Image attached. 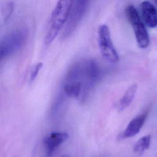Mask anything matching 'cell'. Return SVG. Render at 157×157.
Here are the masks:
<instances>
[{"label":"cell","instance_id":"4fadbf2b","mask_svg":"<svg viewBox=\"0 0 157 157\" xmlns=\"http://www.w3.org/2000/svg\"><path fill=\"white\" fill-rule=\"evenodd\" d=\"M42 63H39L33 67V68L31 70V73H30V78H29L30 82H33L36 79V78L37 75H38V73H39V71L40 70V69L42 68Z\"/></svg>","mask_w":157,"mask_h":157},{"label":"cell","instance_id":"9a60e30c","mask_svg":"<svg viewBox=\"0 0 157 157\" xmlns=\"http://www.w3.org/2000/svg\"><path fill=\"white\" fill-rule=\"evenodd\" d=\"M156 2H157V0H156Z\"/></svg>","mask_w":157,"mask_h":157},{"label":"cell","instance_id":"ba28073f","mask_svg":"<svg viewBox=\"0 0 157 157\" xmlns=\"http://www.w3.org/2000/svg\"><path fill=\"white\" fill-rule=\"evenodd\" d=\"M140 13L147 26L154 28L157 26V10L149 1H144L140 4Z\"/></svg>","mask_w":157,"mask_h":157},{"label":"cell","instance_id":"7c38bea8","mask_svg":"<svg viewBox=\"0 0 157 157\" xmlns=\"http://www.w3.org/2000/svg\"><path fill=\"white\" fill-rule=\"evenodd\" d=\"M14 9V4L12 1H7L4 2L1 5L0 12L3 18L4 21L6 22L10 18Z\"/></svg>","mask_w":157,"mask_h":157},{"label":"cell","instance_id":"30bf717a","mask_svg":"<svg viewBox=\"0 0 157 157\" xmlns=\"http://www.w3.org/2000/svg\"><path fill=\"white\" fill-rule=\"evenodd\" d=\"M66 94L73 98H77L81 94L82 84L78 80L65 81L63 86Z\"/></svg>","mask_w":157,"mask_h":157},{"label":"cell","instance_id":"277c9868","mask_svg":"<svg viewBox=\"0 0 157 157\" xmlns=\"http://www.w3.org/2000/svg\"><path fill=\"white\" fill-rule=\"evenodd\" d=\"M91 0H74L62 38L67 39L75 31L78 25L85 15Z\"/></svg>","mask_w":157,"mask_h":157},{"label":"cell","instance_id":"9c48e42d","mask_svg":"<svg viewBox=\"0 0 157 157\" xmlns=\"http://www.w3.org/2000/svg\"><path fill=\"white\" fill-rule=\"evenodd\" d=\"M138 89V86L136 83H133L128 87L122 98L117 103V109L119 111H122L126 109L133 101Z\"/></svg>","mask_w":157,"mask_h":157},{"label":"cell","instance_id":"7a4b0ae2","mask_svg":"<svg viewBox=\"0 0 157 157\" xmlns=\"http://www.w3.org/2000/svg\"><path fill=\"white\" fill-rule=\"evenodd\" d=\"M27 36L25 30H15L0 40V63L19 50L24 44Z\"/></svg>","mask_w":157,"mask_h":157},{"label":"cell","instance_id":"6da1fadb","mask_svg":"<svg viewBox=\"0 0 157 157\" xmlns=\"http://www.w3.org/2000/svg\"><path fill=\"white\" fill-rule=\"evenodd\" d=\"M74 0H58L50 19L44 44L48 46L55 39L59 31L67 21Z\"/></svg>","mask_w":157,"mask_h":157},{"label":"cell","instance_id":"3957f363","mask_svg":"<svg viewBox=\"0 0 157 157\" xmlns=\"http://www.w3.org/2000/svg\"><path fill=\"white\" fill-rule=\"evenodd\" d=\"M126 14L133 29L139 47L146 48L150 44V39L148 32L137 10L134 6L129 5L126 9Z\"/></svg>","mask_w":157,"mask_h":157},{"label":"cell","instance_id":"5bb4252c","mask_svg":"<svg viewBox=\"0 0 157 157\" xmlns=\"http://www.w3.org/2000/svg\"><path fill=\"white\" fill-rule=\"evenodd\" d=\"M60 157H69L68 155H62Z\"/></svg>","mask_w":157,"mask_h":157},{"label":"cell","instance_id":"52a82bcc","mask_svg":"<svg viewBox=\"0 0 157 157\" xmlns=\"http://www.w3.org/2000/svg\"><path fill=\"white\" fill-rule=\"evenodd\" d=\"M148 116V112H144L132 118L121 134L123 139L130 138L137 135L140 131Z\"/></svg>","mask_w":157,"mask_h":157},{"label":"cell","instance_id":"5b68a950","mask_svg":"<svg viewBox=\"0 0 157 157\" xmlns=\"http://www.w3.org/2000/svg\"><path fill=\"white\" fill-rule=\"evenodd\" d=\"M98 45L102 57L107 61L114 63L118 61V55L112 43L109 27L100 25L98 31Z\"/></svg>","mask_w":157,"mask_h":157},{"label":"cell","instance_id":"8992f818","mask_svg":"<svg viewBox=\"0 0 157 157\" xmlns=\"http://www.w3.org/2000/svg\"><path fill=\"white\" fill-rule=\"evenodd\" d=\"M68 139L69 134L66 132H54L45 136L43 145L47 157H51L58 147Z\"/></svg>","mask_w":157,"mask_h":157},{"label":"cell","instance_id":"8fae6325","mask_svg":"<svg viewBox=\"0 0 157 157\" xmlns=\"http://www.w3.org/2000/svg\"><path fill=\"white\" fill-rule=\"evenodd\" d=\"M151 135H147L140 138L134 145L132 150L137 155H142L150 146Z\"/></svg>","mask_w":157,"mask_h":157}]
</instances>
